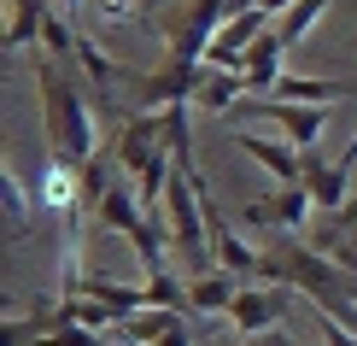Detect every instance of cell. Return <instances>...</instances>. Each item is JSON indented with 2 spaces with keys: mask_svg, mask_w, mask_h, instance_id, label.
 Segmentation results:
<instances>
[{
  "mask_svg": "<svg viewBox=\"0 0 357 346\" xmlns=\"http://www.w3.org/2000/svg\"><path fill=\"white\" fill-rule=\"evenodd\" d=\"M36 94H41V129H47V153L65 171H82L94 159V117H88V100L77 88V71L70 59L36 53Z\"/></svg>",
  "mask_w": 357,
  "mask_h": 346,
  "instance_id": "6da1fadb",
  "label": "cell"
},
{
  "mask_svg": "<svg viewBox=\"0 0 357 346\" xmlns=\"http://www.w3.org/2000/svg\"><path fill=\"white\" fill-rule=\"evenodd\" d=\"M234 18V0H188L182 18H176L165 36H170V53L165 59H182V65H205V53H211L217 29Z\"/></svg>",
  "mask_w": 357,
  "mask_h": 346,
  "instance_id": "7a4b0ae2",
  "label": "cell"
},
{
  "mask_svg": "<svg viewBox=\"0 0 357 346\" xmlns=\"http://www.w3.org/2000/svg\"><path fill=\"white\" fill-rule=\"evenodd\" d=\"M205 82V65H182V59H165L158 71H141L135 77V100L146 112H165V106H193Z\"/></svg>",
  "mask_w": 357,
  "mask_h": 346,
  "instance_id": "3957f363",
  "label": "cell"
},
{
  "mask_svg": "<svg viewBox=\"0 0 357 346\" xmlns=\"http://www.w3.org/2000/svg\"><path fill=\"white\" fill-rule=\"evenodd\" d=\"M252 117H270V124L287 129V141L299 147H317L322 141V129H328V106H293V100H275V94H264V100H252Z\"/></svg>",
  "mask_w": 357,
  "mask_h": 346,
  "instance_id": "277c9868",
  "label": "cell"
},
{
  "mask_svg": "<svg viewBox=\"0 0 357 346\" xmlns=\"http://www.w3.org/2000/svg\"><path fill=\"white\" fill-rule=\"evenodd\" d=\"M310 206H317V200H310V188L293 182V188H281V194L246 200V206H241V223H258V229H299Z\"/></svg>",
  "mask_w": 357,
  "mask_h": 346,
  "instance_id": "5b68a950",
  "label": "cell"
},
{
  "mask_svg": "<svg viewBox=\"0 0 357 346\" xmlns=\"http://www.w3.org/2000/svg\"><path fill=\"white\" fill-rule=\"evenodd\" d=\"M205 206V229H211V247H217V270H229V276H264V252H252L241 235H234V223H222L217 200H199Z\"/></svg>",
  "mask_w": 357,
  "mask_h": 346,
  "instance_id": "8992f818",
  "label": "cell"
},
{
  "mask_svg": "<svg viewBox=\"0 0 357 346\" xmlns=\"http://www.w3.org/2000/svg\"><path fill=\"white\" fill-rule=\"evenodd\" d=\"M299 159H305V176H299V182L310 188V200H317L322 212H340V206H346V194H351V164H346V159L328 164L317 147H305Z\"/></svg>",
  "mask_w": 357,
  "mask_h": 346,
  "instance_id": "52a82bcc",
  "label": "cell"
},
{
  "mask_svg": "<svg viewBox=\"0 0 357 346\" xmlns=\"http://www.w3.org/2000/svg\"><path fill=\"white\" fill-rule=\"evenodd\" d=\"M229 317L241 335H270V329L287 317V288H241L229 305Z\"/></svg>",
  "mask_w": 357,
  "mask_h": 346,
  "instance_id": "ba28073f",
  "label": "cell"
},
{
  "mask_svg": "<svg viewBox=\"0 0 357 346\" xmlns=\"http://www.w3.org/2000/svg\"><path fill=\"white\" fill-rule=\"evenodd\" d=\"M158 6L165 0H88V36H106V29H141L153 36L158 29Z\"/></svg>",
  "mask_w": 357,
  "mask_h": 346,
  "instance_id": "9c48e42d",
  "label": "cell"
},
{
  "mask_svg": "<svg viewBox=\"0 0 357 346\" xmlns=\"http://www.w3.org/2000/svg\"><path fill=\"white\" fill-rule=\"evenodd\" d=\"M281 53H287V41H281L275 29H264V36L246 48V65H241L246 94H275V82L287 77V71H281Z\"/></svg>",
  "mask_w": 357,
  "mask_h": 346,
  "instance_id": "30bf717a",
  "label": "cell"
},
{
  "mask_svg": "<svg viewBox=\"0 0 357 346\" xmlns=\"http://www.w3.org/2000/svg\"><path fill=\"white\" fill-rule=\"evenodd\" d=\"M234 147H241L246 159H258L270 176H281V188H293L305 176V159H299V147H281V141H258V135H246V129H234Z\"/></svg>",
  "mask_w": 357,
  "mask_h": 346,
  "instance_id": "8fae6325",
  "label": "cell"
},
{
  "mask_svg": "<svg viewBox=\"0 0 357 346\" xmlns=\"http://www.w3.org/2000/svg\"><path fill=\"white\" fill-rule=\"evenodd\" d=\"M41 29H47V0H6V36H0V48H6V53L36 48Z\"/></svg>",
  "mask_w": 357,
  "mask_h": 346,
  "instance_id": "7c38bea8",
  "label": "cell"
},
{
  "mask_svg": "<svg viewBox=\"0 0 357 346\" xmlns=\"http://www.w3.org/2000/svg\"><path fill=\"white\" fill-rule=\"evenodd\" d=\"M70 294H88V299H100V305H112L117 323L135 317V311H146V288H129V282H112V276H82Z\"/></svg>",
  "mask_w": 357,
  "mask_h": 346,
  "instance_id": "4fadbf2b",
  "label": "cell"
},
{
  "mask_svg": "<svg viewBox=\"0 0 357 346\" xmlns=\"http://www.w3.org/2000/svg\"><path fill=\"white\" fill-rule=\"evenodd\" d=\"M94 217L129 240V235H135V223L146 217V212H141V200H135V182H112V188H106V200L94 206Z\"/></svg>",
  "mask_w": 357,
  "mask_h": 346,
  "instance_id": "5bb4252c",
  "label": "cell"
},
{
  "mask_svg": "<svg viewBox=\"0 0 357 346\" xmlns=\"http://www.w3.org/2000/svg\"><path fill=\"white\" fill-rule=\"evenodd\" d=\"M246 94V77L241 71H217V65H205V82H199V94H193V112H229L234 100Z\"/></svg>",
  "mask_w": 357,
  "mask_h": 346,
  "instance_id": "9a60e30c",
  "label": "cell"
},
{
  "mask_svg": "<svg viewBox=\"0 0 357 346\" xmlns=\"http://www.w3.org/2000/svg\"><path fill=\"white\" fill-rule=\"evenodd\" d=\"M234 276L229 270H211V276H193L188 282V299H193V317H199V311H229L234 305Z\"/></svg>",
  "mask_w": 357,
  "mask_h": 346,
  "instance_id": "2e32d148",
  "label": "cell"
},
{
  "mask_svg": "<svg viewBox=\"0 0 357 346\" xmlns=\"http://www.w3.org/2000/svg\"><path fill=\"white\" fill-rule=\"evenodd\" d=\"M328 6H334V0H293V6H287V12L275 18V36L287 41V48H293V41H305V29L317 24V18H322Z\"/></svg>",
  "mask_w": 357,
  "mask_h": 346,
  "instance_id": "e0dca14e",
  "label": "cell"
},
{
  "mask_svg": "<svg viewBox=\"0 0 357 346\" xmlns=\"http://www.w3.org/2000/svg\"><path fill=\"white\" fill-rule=\"evenodd\" d=\"M170 323H176V311H153V305H146V311H135V317L117 323V340H141V346H153Z\"/></svg>",
  "mask_w": 357,
  "mask_h": 346,
  "instance_id": "ac0fdd59",
  "label": "cell"
},
{
  "mask_svg": "<svg viewBox=\"0 0 357 346\" xmlns=\"http://www.w3.org/2000/svg\"><path fill=\"white\" fill-rule=\"evenodd\" d=\"M317 329H322V340H328V346H357V335H351V329L340 323V317H328V311L317 317Z\"/></svg>",
  "mask_w": 357,
  "mask_h": 346,
  "instance_id": "d6986e66",
  "label": "cell"
},
{
  "mask_svg": "<svg viewBox=\"0 0 357 346\" xmlns=\"http://www.w3.org/2000/svg\"><path fill=\"white\" fill-rule=\"evenodd\" d=\"M153 346H193V340H188V317H176V323H170V329H165V335H158Z\"/></svg>",
  "mask_w": 357,
  "mask_h": 346,
  "instance_id": "ffe728a7",
  "label": "cell"
},
{
  "mask_svg": "<svg viewBox=\"0 0 357 346\" xmlns=\"http://www.w3.org/2000/svg\"><path fill=\"white\" fill-rule=\"evenodd\" d=\"M241 346H299L293 335H281V329H270V335H246Z\"/></svg>",
  "mask_w": 357,
  "mask_h": 346,
  "instance_id": "44dd1931",
  "label": "cell"
},
{
  "mask_svg": "<svg viewBox=\"0 0 357 346\" xmlns=\"http://www.w3.org/2000/svg\"><path fill=\"white\" fill-rule=\"evenodd\" d=\"M258 6H264V12H270V18H281V12H287V6H293V0H258Z\"/></svg>",
  "mask_w": 357,
  "mask_h": 346,
  "instance_id": "7402d4cb",
  "label": "cell"
},
{
  "mask_svg": "<svg viewBox=\"0 0 357 346\" xmlns=\"http://www.w3.org/2000/svg\"><path fill=\"white\" fill-rule=\"evenodd\" d=\"M117 346H141V340H117Z\"/></svg>",
  "mask_w": 357,
  "mask_h": 346,
  "instance_id": "603a6c76",
  "label": "cell"
}]
</instances>
